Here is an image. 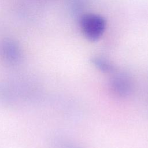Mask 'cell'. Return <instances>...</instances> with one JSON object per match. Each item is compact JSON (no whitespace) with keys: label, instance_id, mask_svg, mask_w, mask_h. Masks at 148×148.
<instances>
[{"label":"cell","instance_id":"6","mask_svg":"<svg viewBox=\"0 0 148 148\" xmlns=\"http://www.w3.org/2000/svg\"><path fill=\"white\" fill-rule=\"evenodd\" d=\"M57 148H82L73 143L68 141H58L56 144Z\"/></svg>","mask_w":148,"mask_h":148},{"label":"cell","instance_id":"3","mask_svg":"<svg viewBox=\"0 0 148 148\" xmlns=\"http://www.w3.org/2000/svg\"><path fill=\"white\" fill-rule=\"evenodd\" d=\"M109 88L116 97L127 98L132 94L134 82L128 73L116 70L111 74L109 80Z\"/></svg>","mask_w":148,"mask_h":148},{"label":"cell","instance_id":"5","mask_svg":"<svg viewBox=\"0 0 148 148\" xmlns=\"http://www.w3.org/2000/svg\"><path fill=\"white\" fill-rule=\"evenodd\" d=\"M90 61L95 68L103 73L111 75L117 70L113 63L103 57L94 56Z\"/></svg>","mask_w":148,"mask_h":148},{"label":"cell","instance_id":"2","mask_svg":"<svg viewBox=\"0 0 148 148\" xmlns=\"http://www.w3.org/2000/svg\"><path fill=\"white\" fill-rule=\"evenodd\" d=\"M79 24L83 36L90 42L98 41L103 35L106 28V21L100 14L87 13L82 14Z\"/></svg>","mask_w":148,"mask_h":148},{"label":"cell","instance_id":"4","mask_svg":"<svg viewBox=\"0 0 148 148\" xmlns=\"http://www.w3.org/2000/svg\"><path fill=\"white\" fill-rule=\"evenodd\" d=\"M0 56L6 64L13 66L18 65L23 59L20 47L11 40H5L1 43Z\"/></svg>","mask_w":148,"mask_h":148},{"label":"cell","instance_id":"1","mask_svg":"<svg viewBox=\"0 0 148 148\" xmlns=\"http://www.w3.org/2000/svg\"><path fill=\"white\" fill-rule=\"evenodd\" d=\"M37 86L24 79L0 82V104L14 106L35 100L40 95Z\"/></svg>","mask_w":148,"mask_h":148}]
</instances>
